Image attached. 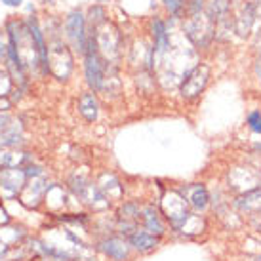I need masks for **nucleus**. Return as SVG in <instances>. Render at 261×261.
Instances as JSON below:
<instances>
[{"label": "nucleus", "instance_id": "1", "mask_svg": "<svg viewBox=\"0 0 261 261\" xmlns=\"http://www.w3.org/2000/svg\"><path fill=\"white\" fill-rule=\"evenodd\" d=\"M160 212L166 219V223L174 229L175 232H181L189 219L193 218V212L189 210V204L185 196L179 191H166L160 198Z\"/></svg>", "mask_w": 261, "mask_h": 261}, {"label": "nucleus", "instance_id": "2", "mask_svg": "<svg viewBox=\"0 0 261 261\" xmlns=\"http://www.w3.org/2000/svg\"><path fill=\"white\" fill-rule=\"evenodd\" d=\"M84 71H86L88 86L99 92L103 90V80H105V61L101 59V54L97 50L94 35L88 37L86 50H84Z\"/></svg>", "mask_w": 261, "mask_h": 261}, {"label": "nucleus", "instance_id": "3", "mask_svg": "<svg viewBox=\"0 0 261 261\" xmlns=\"http://www.w3.org/2000/svg\"><path fill=\"white\" fill-rule=\"evenodd\" d=\"M210 74L212 69L206 63H198L195 65L191 71H189L185 76H183L181 84H179V94L185 101H193L198 95L202 94L208 82H210Z\"/></svg>", "mask_w": 261, "mask_h": 261}, {"label": "nucleus", "instance_id": "4", "mask_svg": "<svg viewBox=\"0 0 261 261\" xmlns=\"http://www.w3.org/2000/svg\"><path fill=\"white\" fill-rule=\"evenodd\" d=\"M65 31H67V37L73 42L74 48L84 54L88 38H86V21H84L82 12L74 10V12L69 14V17H67L65 21Z\"/></svg>", "mask_w": 261, "mask_h": 261}, {"label": "nucleus", "instance_id": "5", "mask_svg": "<svg viewBox=\"0 0 261 261\" xmlns=\"http://www.w3.org/2000/svg\"><path fill=\"white\" fill-rule=\"evenodd\" d=\"M27 174L21 168H4L0 170V191L6 196H15L25 187Z\"/></svg>", "mask_w": 261, "mask_h": 261}, {"label": "nucleus", "instance_id": "6", "mask_svg": "<svg viewBox=\"0 0 261 261\" xmlns=\"http://www.w3.org/2000/svg\"><path fill=\"white\" fill-rule=\"evenodd\" d=\"M179 193L185 196L189 208H193L196 212H206L212 202L210 191H208V187L204 183H191L185 189H181Z\"/></svg>", "mask_w": 261, "mask_h": 261}, {"label": "nucleus", "instance_id": "7", "mask_svg": "<svg viewBox=\"0 0 261 261\" xmlns=\"http://www.w3.org/2000/svg\"><path fill=\"white\" fill-rule=\"evenodd\" d=\"M97 248L113 261H126L130 257L132 250L128 239H120V237H107L97 244Z\"/></svg>", "mask_w": 261, "mask_h": 261}, {"label": "nucleus", "instance_id": "8", "mask_svg": "<svg viewBox=\"0 0 261 261\" xmlns=\"http://www.w3.org/2000/svg\"><path fill=\"white\" fill-rule=\"evenodd\" d=\"M141 229L160 239L166 232V219L154 206H145L141 210Z\"/></svg>", "mask_w": 261, "mask_h": 261}, {"label": "nucleus", "instance_id": "9", "mask_svg": "<svg viewBox=\"0 0 261 261\" xmlns=\"http://www.w3.org/2000/svg\"><path fill=\"white\" fill-rule=\"evenodd\" d=\"M232 204H234V208L239 212H242V214H252V216L261 214V185L250 189L246 193H240V195L232 200Z\"/></svg>", "mask_w": 261, "mask_h": 261}, {"label": "nucleus", "instance_id": "10", "mask_svg": "<svg viewBox=\"0 0 261 261\" xmlns=\"http://www.w3.org/2000/svg\"><path fill=\"white\" fill-rule=\"evenodd\" d=\"M159 237H154L151 232H147L145 229H136L128 237V242L134 250H138L141 254H147V252H152L154 248L159 246Z\"/></svg>", "mask_w": 261, "mask_h": 261}, {"label": "nucleus", "instance_id": "11", "mask_svg": "<svg viewBox=\"0 0 261 261\" xmlns=\"http://www.w3.org/2000/svg\"><path fill=\"white\" fill-rule=\"evenodd\" d=\"M46 191H48V185H42L40 179L37 177H33V181L29 185H25L21 191V202L27 204V206H33V208H37L40 200H42V195H46Z\"/></svg>", "mask_w": 261, "mask_h": 261}, {"label": "nucleus", "instance_id": "12", "mask_svg": "<svg viewBox=\"0 0 261 261\" xmlns=\"http://www.w3.org/2000/svg\"><path fill=\"white\" fill-rule=\"evenodd\" d=\"M79 113L88 122H94L97 115H99V103H97V97H95L92 92H86V94L80 95L79 99Z\"/></svg>", "mask_w": 261, "mask_h": 261}, {"label": "nucleus", "instance_id": "13", "mask_svg": "<svg viewBox=\"0 0 261 261\" xmlns=\"http://www.w3.org/2000/svg\"><path fill=\"white\" fill-rule=\"evenodd\" d=\"M152 37H154V48H152V56H162L170 46V37L166 33V25L160 19L152 21Z\"/></svg>", "mask_w": 261, "mask_h": 261}, {"label": "nucleus", "instance_id": "14", "mask_svg": "<svg viewBox=\"0 0 261 261\" xmlns=\"http://www.w3.org/2000/svg\"><path fill=\"white\" fill-rule=\"evenodd\" d=\"M248 126L254 134H261V111H252L248 115Z\"/></svg>", "mask_w": 261, "mask_h": 261}, {"label": "nucleus", "instance_id": "15", "mask_svg": "<svg viewBox=\"0 0 261 261\" xmlns=\"http://www.w3.org/2000/svg\"><path fill=\"white\" fill-rule=\"evenodd\" d=\"M164 6H166V10L174 15V17H177V15L183 12L185 0H164Z\"/></svg>", "mask_w": 261, "mask_h": 261}, {"label": "nucleus", "instance_id": "16", "mask_svg": "<svg viewBox=\"0 0 261 261\" xmlns=\"http://www.w3.org/2000/svg\"><path fill=\"white\" fill-rule=\"evenodd\" d=\"M204 10V0H189V12L193 14H200Z\"/></svg>", "mask_w": 261, "mask_h": 261}, {"label": "nucleus", "instance_id": "17", "mask_svg": "<svg viewBox=\"0 0 261 261\" xmlns=\"http://www.w3.org/2000/svg\"><path fill=\"white\" fill-rule=\"evenodd\" d=\"M0 2H4L8 6H21L23 0H0Z\"/></svg>", "mask_w": 261, "mask_h": 261}, {"label": "nucleus", "instance_id": "18", "mask_svg": "<svg viewBox=\"0 0 261 261\" xmlns=\"http://www.w3.org/2000/svg\"><path fill=\"white\" fill-rule=\"evenodd\" d=\"M254 261H261V254L259 255H257V257H255V259Z\"/></svg>", "mask_w": 261, "mask_h": 261}, {"label": "nucleus", "instance_id": "19", "mask_svg": "<svg viewBox=\"0 0 261 261\" xmlns=\"http://www.w3.org/2000/svg\"><path fill=\"white\" fill-rule=\"evenodd\" d=\"M97 2H105V0H97Z\"/></svg>", "mask_w": 261, "mask_h": 261}, {"label": "nucleus", "instance_id": "20", "mask_svg": "<svg viewBox=\"0 0 261 261\" xmlns=\"http://www.w3.org/2000/svg\"><path fill=\"white\" fill-rule=\"evenodd\" d=\"M48 2H51V0H48Z\"/></svg>", "mask_w": 261, "mask_h": 261}]
</instances>
